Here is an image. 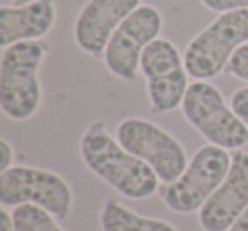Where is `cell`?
<instances>
[{
  "mask_svg": "<svg viewBox=\"0 0 248 231\" xmlns=\"http://www.w3.org/2000/svg\"><path fill=\"white\" fill-rule=\"evenodd\" d=\"M102 231H179L172 223L135 213L116 199H107L100 211Z\"/></svg>",
  "mask_w": 248,
  "mask_h": 231,
  "instance_id": "obj_13",
  "label": "cell"
},
{
  "mask_svg": "<svg viewBox=\"0 0 248 231\" xmlns=\"http://www.w3.org/2000/svg\"><path fill=\"white\" fill-rule=\"evenodd\" d=\"M116 138L129 153L152 167L162 184L175 182L189 165L179 139L148 119H123L116 128Z\"/></svg>",
  "mask_w": 248,
  "mask_h": 231,
  "instance_id": "obj_7",
  "label": "cell"
},
{
  "mask_svg": "<svg viewBox=\"0 0 248 231\" xmlns=\"http://www.w3.org/2000/svg\"><path fill=\"white\" fill-rule=\"evenodd\" d=\"M201 4H202L207 11L217 12V14L248 9V0H201Z\"/></svg>",
  "mask_w": 248,
  "mask_h": 231,
  "instance_id": "obj_16",
  "label": "cell"
},
{
  "mask_svg": "<svg viewBox=\"0 0 248 231\" xmlns=\"http://www.w3.org/2000/svg\"><path fill=\"white\" fill-rule=\"evenodd\" d=\"M56 22L55 0H36L28 5H0V46L39 41Z\"/></svg>",
  "mask_w": 248,
  "mask_h": 231,
  "instance_id": "obj_12",
  "label": "cell"
},
{
  "mask_svg": "<svg viewBox=\"0 0 248 231\" xmlns=\"http://www.w3.org/2000/svg\"><path fill=\"white\" fill-rule=\"evenodd\" d=\"M12 224L16 231H66L56 223V217L34 204H22L12 209Z\"/></svg>",
  "mask_w": 248,
  "mask_h": 231,
  "instance_id": "obj_14",
  "label": "cell"
},
{
  "mask_svg": "<svg viewBox=\"0 0 248 231\" xmlns=\"http://www.w3.org/2000/svg\"><path fill=\"white\" fill-rule=\"evenodd\" d=\"M12 162H14V148L7 139L2 138L0 139V173L11 169Z\"/></svg>",
  "mask_w": 248,
  "mask_h": 231,
  "instance_id": "obj_18",
  "label": "cell"
},
{
  "mask_svg": "<svg viewBox=\"0 0 248 231\" xmlns=\"http://www.w3.org/2000/svg\"><path fill=\"white\" fill-rule=\"evenodd\" d=\"M248 207V152L236 150L231 155L226 179L199 211L204 231H228Z\"/></svg>",
  "mask_w": 248,
  "mask_h": 231,
  "instance_id": "obj_11",
  "label": "cell"
},
{
  "mask_svg": "<svg viewBox=\"0 0 248 231\" xmlns=\"http://www.w3.org/2000/svg\"><path fill=\"white\" fill-rule=\"evenodd\" d=\"M140 72L146 80V93L153 114H169L182 106L189 89V73L184 55L170 39L158 38L145 49Z\"/></svg>",
  "mask_w": 248,
  "mask_h": 231,
  "instance_id": "obj_8",
  "label": "cell"
},
{
  "mask_svg": "<svg viewBox=\"0 0 248 231\" xmlns=\"http://www.w3.org/2000/svg\"><path fill=\"white\" fill-rule=\"evenodd\" d=\"M141 0H87L73 24V38L83 53L100 58L106 53L109 39Z\"/></svg>",
  "mask_w": 248,
  "mask_h": 231,
  "instance_id": "obj_10",
  "label": "cell"
},
{
  "mask_svg": "<svg viewBox=\"0 0 248 231\" xmlns=\"http://www.w3.org/2000/svg\"><path fill=\"white\" fill-rule=\"evenodd\" d=\"M49 45L39 41H22L4 48L0 58V107L12 121H28L36 116L43 102L39 80Z\"/></svg>",
  "mask_w": 248,
  "mask_h": 231,
  "instance_id": "obj_2",
  "label": "cell"
},
{
  "mask_svg": "<svg viewBox=\"0 0 248 231\" xmlns=\"http://www.w3.org/2000/svg\"><path fill=\"white\" fill-rule=\"evenodd\" d=\"M230 167L231 155L228 150L214 145L201 146L175 182L160 185V199L173 213L192 214L201 211L226 179Z\"/></svg>",
  "mask_w": 248,
  "mask_h": 231,
  "instance_id": "obj_5",
  "label": "cell"
},
{
  "mask_svg": "<svg viewBox=\"0 0 248 231\" xmlns=\"http://www.w3.org/2000/svg\"><path fill=\"white\" fill-rule=\"evenodd\" d=\"M230 106L234 110V114H236L248 128V85L240 87V89L234 90L230 99Z\"/></svg>",
  "mask_w": 248,
  "mask_h": 231,
  "instance_id": "obj_17",
  "label": "cell"
},
{
  "mask_svg": "<svg viewBox=\"0 0 248 231\" xmlns=\"http://www.w3.org/2000/svg\"><path fill=\"white\" fill-rule=\"evenodd\" d=\"M0 204L12 209L34 204L56 219H66L73 209V192L70 184L51 170L12 165L0 173Z\"/></svg>",
  "mask_w": 248,
  "mask_h": 231,
  "instance_id": "obj_6",
  "label": "cell"
},
{
  "mask_svg": "<svg viewBox=\"0 0 248 231\" xmlns=\"http://www.w3.org/2000/svg\"><path fill=\"white\" fill-rule=\"evenodd\" d=\"M31 2H36V0H12V4L14 5H28Z\"/></svg>",
  "mask_w": 248,
  "mask_h": 231,
  "instance_id": "obj_21",
  "label": "cell"
},
{
  "mask_svg": "<svg viewBox=\"0 0 248 231\" xmlns=\"http://www.w3.org/2000/svg\"><path fill=\"white\" fill-rule=\"evenodd\" d=\"M163 15L153 5H140L109 39L104 53L106 68L124 82H135L145 49L158 39Z\"/></svg>",
  "mask_w": 248,
  "mask_h": 231,
  "instance_id": "obj_9",
  "label": "cell"
},
{
  "mask_svg": "<svg viewBox=\"0 0 248 231\" xmlns=\"http://www.w3.org/2000/svg\"><path fill=\"white\" fill-rule=\"evenodd\" d=\"M247 43L248 9L219 14L187 45L184 51L187 73L206 82L221 75L236 49Z\"/></svg>",
  "mask_w": 248,
  "mask_h": 231,
  "instance_id": "obj_4",
  "label": "cell"
},
{
  "mask_svg": "<svg viewBox=\"0 0 248 231\" xmlns=\"http://www.w3.org/2000/svg\"><path fill=\"white\" fill-rule=\"evenodd\" d=\"M228 231H248V207L245 209V213L234 221V224Z\"/></svg>",
  "mask_w": 248,
  "mask_h": 231,
  "instance_id": "obj_20",
  "label": "cell"
},
{
  "mask_svg": "<svg viewBox=\"0 0 248 231\" xmlns=\"http://www.w3.org/2000/svg\"><path fill=\"white\" fill-rule=\"evenodd\" d=\"M0 231H16L12 224V216L5 207L0 209Z\"/></svg>",
  "mask_w": 248,
  "mask_h": 231,
  "instance_id": "obj_19",
  "label": "cell"
},
{
  "mask_svg": "<svg viewBox=\"0 0 248 231\" xmlns=\"http://www.w3.org/2000/svg\"><path fill=\"white\" fill-rule=\"evenodd\" d=\"M226 70L230 75L248 83V43L236 49V53L231 56Z\"/></svg>",
  "mask_w": 248,
  "mask_h": 231,
  "instance_id": "obj_15",
  "label": "cell"
},
{
  "mask_svg": "<svg viewBox=\"0 0 248 231\" xmlns=\"http://www.w3.org/2000/svg\"><path fill=\"white\" fill-rule=\"evenodd\" d=\"M85 167L128 199H148L158 192L160 179L150 165L124 148L102 121L90 123L80 138Z\"/></svg>",
  "mask_w": 248,
  "mask_h": 231,
  "instance_id": "obj_1",
  "label": "cell"
},
{
  "mask_svg": "<svg viewBox=\"0 0 248 231\" xmlns=\"http://www.w3.org/2000/svg\"><path fill=\"white\" fill-rule=\"evenodd\" d=\"M184 118L209 145L236 152L248 145V128L217 87L206 80L190 83L180 106Z\"/></svg>",
  "mask_w": 248,
  "mask_h": 231,
  "instance_id": "obj_3",
  "label": "cell"
}]
</instances>
